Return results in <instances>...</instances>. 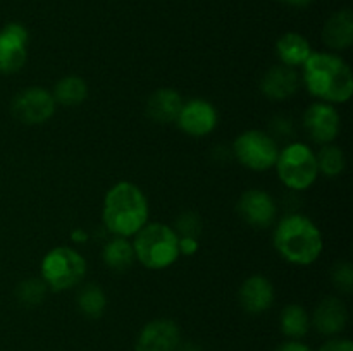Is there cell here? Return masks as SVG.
Masks as SVG:
<instances>
[{"instance_id": "19", "label": "cell", "mask_w": 353, "mask_h": 351, "mask_svg": "<svg viewBox=\"0 0 353 351\" xmlns=\"http://www.w3.org/2000/svg\"><path fill=\"white\" fill-rule=\"evenodd\" d=\"M312 52L309 40L295 31H290V33L279 36L278 43H276V54H278L279 62L293 69L302 67L307 58L312 55Z\"/></svg>"}, {"instance_id": "12", "label": "cell", "mask_w": 353, "mask_h": 351, "mask_svg": "<svg viewBox=\"0 0 353 351\" xmlns=\"http://www.w3.org/2000/svg\"><path fill=\"white\" fill-rule=\"evenodd\" d=\"M176 123L179 129L188 136L203 138L209 136L216 129L219 123V114L209 100L192 98L188 102H183Z\"/></svg>"}, {"instance_id": "10", "label": "cell", "mask_w": 353, "mask_h": 351, "mask_svg": "<svg viewBox=\"0 0 353 351\" xmlns=\"http://www.w3.org/2000/svg\"><path fill=\"white\" fill-rule=\"evenodd\" d=\"M303 129H305L307 136L321 147L333 143L341 129L340 112L331 103H312L303 112Z\"/></svg>"}, {"instance_id": "33", "label": "cell", "mask_w": 353, "mask_h": 351, "mask_svg": "<svg viewBox=\"0 0 353 351\" xmlns=\"http://www.w3.org/2000/svg\"><path fill=\"white\" fill-rule=\"evenodd\" d=\"M279 2L290 7H307L309 3H312V0H279Z\"/></svg>"}, {"instance_id": "7", "label": "cell", "mask_w": 353, "mask_h": 351, "mask_svg": "<svg viewBox=\"0 0 353 351\" xmlns=\"http://www.w3.org/2000/svg\"><path fill=\"white\" fill-rule=\"evenodd\" d=\"M231 155L243 167L255 172H265L276 165L279 147L276 138H272L268 131L248 129L234 138Z\"/></svg>"}, {"instance_id": "23", "label": "cell", "mask_w": 353, "mask_h": 351, "mask_svg": "<svg viewBox=\"0 0 353 351\" xmlns=\"http://www.w3.org/2000/svg\"><path fill=\"white\" fill-rule=\"evenodd\" d=\"M78 308L86 319H100L107 308V295L99 284L90 282L78 291Z\"/></svg>"}, {"instance_id": "31", "label": "cell", "mask_w": 353, "mask_h": 351, "mask_svg": "<svg viewBox=\"0 0 353 351\" xmlns=\"http://www.w3.org/2000/svg\"><path fill=\"white\" fill-rule=\"evenodd\" d=\"M274 351H312L307 344L300 343V341H286L281 346L276 348Z\"/></svg>"}, {"instance_id": "18", "label": "cell", "mask_w": 353, "mask_h": 351, "mask_svg": "<svg viewBox=\"0 0 353 351\" xmlns=\"http://www.w3.org/2000/svg\"><path fill=\"white\" fill-rule=\"evenodd\" d=\"M323 41L331 50H347L353 43V14L341 9L330 16L323 28Z\"/></svg>"}, {"instance_id": "1", "label": "cell", "mask_w": 353, "mask_h": 351, "mask_svg": "<svg viewBox=\"0 0 353 351\" xmlns=\"http://www.w3.org/2000/svg\"><path fill=\"white\" fill-rule=\"evenodd\" d=\"M300 79L310 95L331 105L347 103L353 95L350 65L333 52H312L302 65Z\"/></svg>"}, {"instance_id": "2", "label": "cell", "mask_w": 353, "mask_h": 351, "mask_svg": "<svg viewBox=\"0 0 353 351\" xmlns=\"http://www.w3.org/2000/svg\"><path fill=\"white\" fill-rule=\"evenodd\" d=\"M148 200L131 181H119L105 193L102 206L103 227L112 236L131 237L148 222Z\"/></svg>"}, {"instance_id": "30", "label": "cell", "mask_w": 353, "mask_h": 351, "mask_svg": "<svg viewBox=\"0 0 353 351\" xmlns=\"http://www.w3.org/2000/svg\"><path fill=\"white\" fill-rule=\"evenodd\" d=\"M199 240L196 237H179V255L192 257L199 251Z\"/></svg>"}, {"instance_id": "4", "label": "cell", "mask_w": 353, "mask_h": 351, "mask_svg": "<svg viewBox=\"0 0 353 351\" xmlns=\"http://www.w3.org/2000/svg\"><path fill=\"white\" fill-rule=\"evenodd\" d=\"M133 237L134 258L150 270L171 267L181 257L179 236L168 224L147 222Z\"/></svg>"}, {"instance_id": "16", "label": "cell", "mask_w": 353, "mask_h": 351, "mask_svg": "<svg viewBox=\"0 0 353 351\" xmlns=\"http://www.w3.org/2000/svg\"><path fill=\"white\" fill-rule=\"evenodd\" d=\"M348 322L347 305L338 296H327L321 299L312 315L316 330L323 336H336L345 330Z\"/></svg>"}, {"instance_id": "24", "label": "cell", "mask_w": 353, "mask_h": 351, "mask_svg": "<svg viewBox=\"0 0 353 351\" xmlns=\"http://www.w3.org/2000/svg\"><path fill=\"white\" fill-rule=\"evenodd\" d=\"M317 167H319V174L326 176V178L333 179L343 174L345 167H347V157L345 151L341 150L338 145L327 143L321 147V150L316 153Z\"/></svg>"}, {"instance_id": "28", "label": "cell", "mask_w": 353, "mask_h": 351, "mask_svg": "<svg viewBox=\"0 0 353 351\" xmlns=\"http://www.w3.org/2000/svg\"><path fill=\"white\" fill-rule=\"evenodd\" d=\"M269 129H271L272 138H290L293 134V123L290 117L276 116L274 119L269 123Z\"/></svg>"}, {"instance_id": "15", "label": "cell", "mask_w": 353, "mask_h": 351, "mask_svg": "<svg viewBox=\"0 0 353 351\" xmlns=\"http://www.w3.org/2000/svg\"><path fill=\"white\" fill-rule=\"evenodd\" d=\"M300 89V74L288 65H272L261 78V92L272 102H283Z\"/></svg>"}, {"instance_id": "25", "label": "cell", "mask_w": 353, "mask_h": 351, "mask_svg": "<svg viewBox=\"0 0 353 351\" xmlns=\"http://www.w3.org/2000/svg\"><path fill=\"white\" fill-rule=\"evenodd\" d=\"M47 284L43 281L37 277H30L21 281L16 286V299L19 305L28 306V308H33L43 303L45 296H47Z\"/></svg>"}, {"instance_id": "14", "label": "cell", "mask_w": 353, "mask_h": 351, "mask_svg": "<svg viewBox=\"0 0 353 351\" xmlns=\"http://www.w3.org/2000/svg\"><path fill=\"white\" fill-rule=\"evenodd\" d=\"M276 298V291L272 282L265 275L255 274L245 279L243 284L238 289V301L240 306L250 315H261L268 312Z\"/></svg>"}, {"instance_id": "21", "label": "cell", "mask_w": 353, "mask_h": 351, "mask_svg": "<svg viewBox=\"0 0 353 351\" xmlns=\"http://www.w3.org/2000/svg\"><path fill=\"white\" fill-rule=\"evenodd\" d=\"M57 105L62 107H78L88 96V85L81 76L69 74L59 79L55 83V88L52 92Z\"/></svg>"}, {"instance_id": "34", "label": "cell", "mask_w": 353, "mask_h": 351, "mask_svg": "<svg viewBox=\"0 0 353 351\" xmlns=\"http://www.w3.org/2000/svg\"><path fill=\"white\" fill-rule=\"evenodd\" d=\"M176 351H203L202 348L199 346V344H195V343H179V346H178V350Z\"/></svg>"}, {"instance_id": "17", "label": "cell", "mask_w": 353, "mask_h": 351, "mask_svg": "<svg viewBox=\"0 0 353 351\" xmlns=\"http://www.w3.org/2000/svg\"><path fill=\"white\" fill-rule=\"evenodd\" d=\"M181 107L183 98L174 88H159L148 96L145 112L154 123L171 124L176 123Z\"/></svg>"}, {"instance_id": "13", "label": "cell", "mask_w": 353, "mask_h": 351, "mask_svg": "<svg viewBox=\"0 0 353 351\" xmlns=\"http://www.w3.org/2000/svg\"><path fill=\"white\" fill-rule=\"evenodd\" d=\"M181 330L171 319H155L145 323L134 343V351H176Z\"/></svg>"}, {"instance_id": "20", "label": "cell", "mask_w": 353, "mask_h": 351, "mask_svg": "<svg viewBox=\"0 0 353 351\" xmlns=\"http://www.w3.org/2000/svg\"><path fill=\"white\" fill-rule=\"evenodd\" d=\"M102 260L112 272L123 274L131 265L134 264V251L133 244L128 241V237L114 236L112 240L107 241L102 248Z\"/></svg>"}, {"instance_id": "22", "label": "cell", "mask_w": 353, "mask_h": 351, "mask_svg": "<svg viewBox=\"0 0 353 351\" xmlns=\"http://www.w3.org/2000/svg\"><path fill=\"white\" fill-rule=\"evenodd\" d=\"M279 327H281V332L292 341L302 339L310 329L309 312L302 305L290 303L279 313Z\"/></svg>"}, {"instance_id": "6", "label": "cell", "mask_w": 353, "mask_h": 351, "mask_svg": "<svg viewBox=\"0 0 353 351\" xmlns=\"http://www.w3.org/2000/svg\"><path fill=\"white\" fill-rule=\"evenodd\" d=\"M274 167L279 181L292 191H305L319 178L316 151L302 141H293L279 150Z\"/></svg>"}, {"instance_id": "29", "label": "cell", "mask_w": 353, "mask_h": 351, "mask_svg": "<svg viewBox=\"0 0 353 351\" xmlns=\"http://www.w3.org/2000/svg\"><path fill=\"white\" fill-rule=\"evenodd\" d=\"M319 351H353L350 339H331L321 346Z\"/></svg>"}, {"instance_id": "5", "label": "cell", "mask_w": 353, "mask_h": 351, "mask_svg": "<svg viewBox=\"0 0 353 351\" xmlns=\"http://www.w3.org/2000/svg\"><path fill=\"white\" fill-rule=\"evenodd\" d=\"M40 272L41 281L50 291H68L83 282L86 274V260L74 248L55 246L41 258Z\"/></svg>"}, {"instance_id": "9", "label": "cell", "mask_w": 353, "mask_h": 351, "mask_svg": "<svg viewBox=\"0 0 353 351\" xmlns=\"http://www.w3.org/2000/svg\"><path fill=\"white\" fill-rule=\"evenodd\" d=\"M30 33L21 23H7L0 30V74H16L28 58Z\"/></svg>"}, {"instance_id": "26", "label": "cell", "mask_w": 353, "mask_h": 351, "mask_svg": "<svg viewBox=\"0 0 353 351\" xmlns=\"http://www.w3.org/2000/svg\"><path fill=\"white\" fill-rule=\"evenodd\" d=\"M202 227L203 224L199 213L186 210V212L179 213L172 229L179 237H196L199 240V236L202 234Z\"/></svg>"}, {"instance_id": "27", "label": "cell", "mask_w": 353, "mask_h": 351, "mask_svg": "<svg viewBox=\"0 0 353 351\" xmlns=\"http://www.w3.org/2000/svg\"><path fill=\"white\" fill-rule=\"evenodd\" d=\"M331 281L334 288L341 292L353 291V267L350 262H338L331 270Z\"/></svg>"}, {"instance_id": "8", "label": "cell", "mask_w": 353, "mask_h": 351, "mask_svg": "<svg viewBox=\"0 0 353 351\" xmlns=\"http://www.w3.org/2000/svg\"><path fill=\"white\" fill-rule=\"evenodd\" d=\"M57 103L54 95L43 86H30L17 93L10 103V112L19 123L28 126L45 124L54 117Z\"/></svg>"}, {"instance_id": "32", "label": "cell", "mask_w": 353, "mask_h": 351, "mask_svg": "<svg viewBox=\"0 0 353 351\" xmlns=\"http://www.w3.org/2000/svg\"><path fill=\"white\" fill-rule=\"evenodd\" d=\"M71 240L74 243H85V241H88V233L83 229H74L71 234Z\"/></svg>"}, {"instance_id": "11", "label": "cell", "mask_w": 353, "mask_h": 351, "mask_svg": "<svg viewBox=\"0 0 353 351\" xmlns=\"http://www.w3.org/2000/svg\"><path fill=\"white\" fill-rule=\"evenodd\" d=\"M236 212L248 226L255 227V229H268L276 222L278 205L268 191L250 188L241 193V196L238 198Z\"/></svg>"}, {"instance_id": "3", "label": "cell", "mask_w": 353, "mask_h": 351, "mask_svg": "<svg viewBox=\"0 0 353 351\" xmlns=\"http://www.w3.org/2000/svg\"><path fill=\"white\" fill-rule=\"evenodd\" d=\"M272 243L283 260L293 265H312L319 260L324 250L321 229L307 215L293 212L279 219L276 224Z\"/></svg>"}]
</instances>
